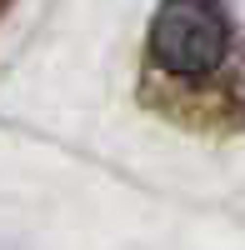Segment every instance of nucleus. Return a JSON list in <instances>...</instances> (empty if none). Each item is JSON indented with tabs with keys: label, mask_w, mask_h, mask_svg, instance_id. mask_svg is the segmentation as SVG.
<instances>
[{
	"label": "nucleus",
	"mask_w": 245,
	"mask_h": 250,
	"mask_svg": "<svg viewBox=\"0 0 245 250\" xmlns=\"http://www.w3.org/2000/svg\"><path fill=\"white\" fill-rule=\"evenodd\" d=\"M230 45L225 10L215 0H165L150 25V60L165 75H210Z\"/></svg>",
	"instance_id": "obj_1"
},
{
	"label": "nucleus",
	"mask_w": 245,
	"mask_h": 250,
	"mask_svg": "<svg viewBox=\"0 0 245 250\" xmlns=\"http://www.w3.org/2000/svg\"><path fill=\"white\" fill-rule=\"evenodd\" d=\"M0 5H5V0H0Z\"/></svg>",
	"instance_id": "obj_2"
}]
</instances>
